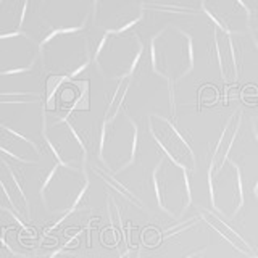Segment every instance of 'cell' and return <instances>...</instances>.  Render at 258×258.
<instances>
[{
    "mask_svg": "<svg viewBox=\"0 0 258 258\" xmlns=\"http://www.w3.org/2000/svg\"><path fill=\"white\" fill-rule=\"evenodd\" d=\"M2 2H4V0H0V7H2Z\"/></svg>",
    "mask_w": 258,
    "mask_h": 258,
    "instance_id": "cell-23",
    "label": "cell"
},
{
    "mask_svg": "<svg viewBox=\"0 0 258 258\" xmlns=\"http://www.w3.org/2000/svg\"><path fill=\"white\" fill-rule=\"evenodd\" d=\"M149 131L158 144V147L165 152L166 157L171 158L174 163L181 165L185 171H194L196 169V155H194L190 145L177 133V129L171 121L160 115H150Z\"/></svg>",
    "mask_w": 258,
    "mask_h": 258,
    "instance_id": "cell-6",
    "label": "cell"
},
{
    "mask_svg": "<svg viewBox=\"0 0 258 258\" xmlns=\"http://www.w3.org/2000/svg\"><path fill=\"white\" fill-rule=\"evenodd\" d=\"M119 258H141V250L139 248H131L126 253H123Z\"/></svg>",
    "mask_w": 258,
    "mask_h": 258,
    "instance_id": "cell-18",
    "label": "cell"
},
{
    "mask_svg": "<svg viewBox=\"0 0 258 258\" xmlns=\"http://www.w3.org/2000/svg\"><path fill=\"white\" fill-rule=\"evenodd\" d=\"M255 196H256V200H258V182H256V187H255Z\"/></svg>",
    "mask_w": 258,
    "mask_h": 258,
    "instance_id": "cell-22",
    "label": "cell"
},
{
    "mask_svg": "<svg viewBox=\"0 0 258 258\" xmlns=\"http://www.w3.org/2000/svg\"><path fill=\"white\" fill-rule=\"evenodd\" d=\"M20 36H23V37H29L26 32H23V31H20V29H16V31H13V32H4V34H0V40H4V39H15V37H20Z\"/></svg>",
    "mask_w": 258,
    "mask_h": 258,
    "instance_id": "cell-17",
    "label": "cell"
},
{
    "mask_svg": "<svg viewBox=\"0 0 258 258\" xmlns=\"http://www.w3.org/2000/svg\"><path fill=\"white\" fill-rule=\"evenodd\" d=\"M36 64V56L29 61L26 67H18V68H8V70H0V76H12V75H23V73H31Z\"/></svg>",
    "mask_w": 258,
    "mask_h": 258,
    "instance_id": "cell-14",
    "label": "cell"
},
{
    "mask_svg": "<svg viewBox=\"0 0 258 258\" xmlns=\"http://www.w3.org/2000/svg\"><path fill=\"white\" fill-rule=\"evenodd\" d=\"M142 18H144V13H141L139 16H137V18H134V20H131V21H127L126 24H123V26H119V28H116V29H107L105 32H107V34H113V36H119V34H123L124 31H127V29H131L133 26H136L137 23L139 21H142Z\"/></svg>",
    "mask_w": 258,
    "mask_h": 258,
    "instance_id": "cell-15",
    "label": "cell"
},
{
    "mask_svg": "<svg viewBox=\"0 0 258 258\" xmlns=\"http://www.w3.org/2000/svg\"><path fill=\"white\" fill-rule=\"evenodd\" d=\"M210 196L216 215L223 220L236 218L244 204V192L239 166L232 160L228 158L220 168L210 171Z\"/></svg>",
    "mask_w": 258,
    "mask_h": 258,
    "instance_id": "cell-5",
    "label": "cell"
},
{
    "mask_svg": "<svg viewBox=\"0 0 258 258\" xmlns=\"http://www.w3.org/2000/svg\"><path fill=\"white\" fill-rule=\"evenodd\" d=\"M252 127H253V136H255V139L258 141V118H255V119H253Z\"/></svg>",
    "mask_w": 258,
    "mask_h": 258,
    "instance_id": "cell-21",
    "label": "cell"
},
{
    "mask_svg": "<svg viewBox=\"0 0 258 258\" xmlns=\"http://www.w3.org/2000/svg\"><path fill=\"white\" fill-rule=\"evenodd\" d=\"M48 258H83V256L75 253V252H70V250L61 248V250H55V252L50 256H48Z\"/></svg>",
    "mask_w": 258,
    "mask_h": 258,
    "instance_id": "cell-16",
    "label": "cell"
},
{
    "mask_svg": "<svg viewBox=\"0 0 258 258\" xmlns=\"http://www.w3.org/2000/svg\"><path fill=\"white\" fill-rule=\"evenodd\" d=\"M13 8V12L18 15V28L20 31H23V24L24 20H26V13L29 8V0H10V10Z\"/></svg>",
    "mask_w": 258,
    "mask_h": 258,
    "instance_id": "cell-12",
    "label": "cell"
},
{
    "mask_svg": "<svg viewBox=\"0 0 258 258\" xmlns=\"http://www.w3.org/2000/svg\"><path fill=\"white\" fill-rule=\"evenodd\" d=\"M44 144L53 153L56 163L71 166V168H86L87 161V149L84 145L83 137L78 134L68 118H58L53 121L52 126H47L45 107H42V127H40Z\"/></svg>",
    "mask_w": 258,
    "mask_h": 258,
    "instance_id": "cell-4",
    "label": "cell"
},
{
    "mask_svg": "<svg viewBox=\"0 0 258 258\" xmlns=\"http://www.w3.org/2000/svg\"><path fill=\"white\" fill-rule=\"evenodd\" d=\"M242 119H244V113H242V110H236L229 116L228 123L224 124L223 133L220 136V139H218L216 149L213 152L212 161H210V171H215L216 168H220L224 161L228 160V155L234 145V141H236V137L240 131Z\"/></svg>",
    "mask_w": 258,
    "mask_h": 258,
    "instance_id": "cell-9",
    "label": "cell"
},
{
    "mask_svg": "<svg viewBox=\"0 0 258 258\" xmlns=\"http://www.w3.org/2000/svg\"><path fill=\"white\" fill-rule=\"evenodd\" d=\"M141 10H155L165 13H176V15H196V8L182 7V5H169V4H142Z\"/></svg>",
    "mask_w": 258,
    "mask_h": 258,
    "instance_id": "cell-10",
    "label": "cell"
},
{
    "mask_svg": "<svg viewBox=\"0 0 258 258\" xmlns=\"http://www.w3.org/2000/svg\"><path fill=\"white\" fill-rule=\"evenodd\" d=\"M89 187L84 169L56 163L39 189V196L47 212L67 216L76 210Z\"/></svg>",
    "mask_w": 258,
    "mask_h": 258,
    "instance_id": "cell-1",
    "label": "cell"
},
{
    "mask_svg": "<svg viewBox=\"0 0 258 258\" xmlns=\"http://www.w3.org/2000/svg\"><path fill=\"white\" fill-rule=\"evenodd\" d=\"M137 150V126L126 111L103 121L100 136V160L111 173H123L134 163Z\"/></svg>",
    "mask_w": 258,
    "mask_h": 258,
    "instance_id": "cell-2",
    "label": "cell"
},
{
    "mask_svg": "<svg viewBox=\"0 0 258 258\" xmlns=\"http://www.w3.org/2000/svg\"><path fill=\"white\" fill-rule=\"evenodd\" d=\"M0 153L23 165H37L42 150L29 137L0 123Z\"/></svg>",
    "mask_w": 258,
    "mask_h": 258,
    "instance_id": "cell-7",
    "label": "cell"
},
{
    "mask_svg": "<svg viewBox=\"0 0 258 258\" xmlns=\"http://www.w3.org/2000/svg\"><path fill=\"white\" fill-rule=\"evenodd\" d=\"M236 2L242 7V8H244V10L247 12V18H250V15H252V12H250V8H248V5L244 2V0H236Z\"/></svg>",
    "mask_w": 258,
    "mask_h": 258,
    "instance_id": "cell-19",
    "label": "cell"
},
{
    "mask_svg": "<svg viewBox=\"0 0 258 258\" xmlns=\"http://www.w3.org/2000/svg\"><path fill=\"white\" fill-rule=\"evenodd\" d=\"M200 8H202V12H204L210 20H212V23L216 26V29H220V31H223L226 36H234V34H239V32H234V31H231L228 26H226L224 23H221L220 20L216 18V16L213 15V12H210L208 8H207V5H205V0H202V5H200Z\"/></svg>",
    "mask_w": 258,
    "mask_h": 258,
    "instance_id": "cell-13",
    "label": "cell"
},
{
    "mask_svg": "<svg viewBox=\"0 0 258 258\" xmlns=\"http://www.w3.org/2000/svg\"><path fill=\"white\" fill-rule=\"evenodd\" d=\"M40 102L39 94L32 92H0V103H34Z\"/></svg>",
    "mask_w": 258,
    "mask_h": 258,
    "instance_id": "cell-11",
    "label": "cell"
},
{
    "mask_svg": "<svg viewBox=\"0 0 258 258\" xmlns=\"http://www.w3.org/2000/svg\"><path fill=\"white\" fill-rule=\"evenodd\" d=\"M153 184L160 208L171 218L182 216L192 202L187 171L163 155L153 171Z\"/></svg>",
    "mask_w": 258,
    "mask_h": 258,
    "instance_id": "cell-3",
    "label": "cell"
},
{
    "mask_svg": "<svg viewBox=\"0 0 258 258\" xmlns=\"http://www.w3.org/2000/svg\"><path fill=\"white\" fill-rule=\"evenodd\" d=\"M199 210H200V216L204 218V221L215 232L220 234L221 239H224L226 242H228V244L234 250H237V252L242 253L245 258H256V253H255V250L252 248V245H250L239 232L234 231L220 215H216L215 212H212V210H207V208H199Z\"/></svg>",
    "mask_w": 258,
    "mask_h": 258,
    "instance_id": "cell-8",
    "label": "cell"
},
{
    "mask_svg": "<svg viewBox=\"0 0 258 258\" xmlns=\"http://www.w3.org/2000/svg\"><path fill=\"white\" fill-rule=\"evenodd\" d=\"M205 255V250H200V252H196V253H190L187 256H184V258H204Z\"/></svg>",
    "mask_w": 258,
    "mask_h": 258,
    "instance_id": "cell-20",
    "label": "cell"
}]
</instances>
